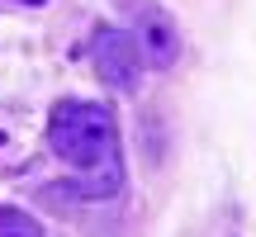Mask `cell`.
Returning <instances> with one entry per match:
<instances>
[{"instance_id": "obj_4", "label": "cell", "mask_w": 256, "mask_h": 237, "mask_svg": "<svg viewBox=\"0 0 256 237\" xmlns=\"http://www.w3.org/2000/svg\"><path fill=\"white\" fill-rule=\"evenodd\" d=\"M0 237H43V228L19 209H0Z\"/></svg>"}, {"instance_id": "obj_5", "label": "cell", "mask_w": 256, "mask_h": 237, "mask_svg": "<svg viewBox=\"0 0 256 237\" xmlns=\"http://www.w3.org/2000/svg\"><path fill=\"white\" fill-rule=\"evenodd\" d=\"M5 5H43V0H5Z\"/></svg>"}, {"instance_id": "obj_2", "label": "cell", "mask_w": 256, "mask_h": 237, "mask_svg": "<svg viewBox=\"0 0 256 237\" xmlns=\"http://www.w3.org/2000/svg\"><path fill=\"white\" fill-rule=\"evenodd\" d=\"M90 62H95V76H100L110 90L119 95H133L142 86V52H138V38L128 28H114V24H100L90 34Z\"/></svg>"}, {"instance_id": "obj_1", "label": "cell", "mask_w": 256, "mask_h": 237, "mask_svg": "<svg viewBox=\"0 0 256 237\" xmlns=\"http://www.w3.org/2000/svg\"><path fill=\"white\" fill-rule=\"evenodd\" d=\"M48 147L66 166L86 171L72 180L81 200H110L124 190V156H119V128L104 104L90 100H62L48 118Z\"/></svg>"}, {"instance_id": "obj_3", "label": "cell", "mask_w": 256, "mask_h": 237, "mask_svg": "<svg viewBox=\"0 0 256 237\" xmlns=\"http://www.w3.org/2000/svg\"><path fill=\"white\" fill-rule=\"evenodd\" d=\"M128 14H133V38H138L142 62L156 66V72H166V66L180 57V34H176V19L166 14L162 5H152V0H128Z\"/></svg>"}]
</instances>
